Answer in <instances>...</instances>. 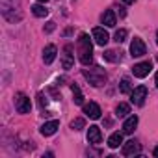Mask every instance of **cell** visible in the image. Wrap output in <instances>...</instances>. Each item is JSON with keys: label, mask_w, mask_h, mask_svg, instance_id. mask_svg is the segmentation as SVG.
I'll list each match as a JSON object with an SVG mask.
<instances>
[{"label": "cell", "mask_w": 158, "mask_h": 158, "mask_svg": "<svg viewBox=\"0 0 158 158\" xmlns=\"http://www.w3.org/2000/svg\"><path fill=\"white\" fill-rule=\"evenodd\" d=\"M147 99V88L145 86H138L136 89L130 91V102L136 104V106H141Z\"/></svg>", "instance_id": "3957f363"}, {"label": "cell", "mask_w": 158, "mask_h": 158, "mask_svg": "<svg viewBox=\"0 0 158 158\" xmlns=\"http://www.w3.org/2000/svg\"><path fill=\"white\" fill-rule=\"evenodd\" d=\"M154 82H156V88H158V73H156V78H154Z\"/></svg>", "instance_id": "83f0119b"}, {"label": "cell", "mask_w": 158, "mask_h": 158, "mask_svg": "<svg viewBox=\"0 0 158 158\" xmlns=\"http://www.w3.org/2000/svg\"><path fill=\"white\" fill-rule=\"evenodd\" d=\"M121 143H123V134H121V132H114V134L108 138V147H110V149H117Z\"/></svg>", "instance_id": "2e32d148"}, {"label": "cell", "mask_w": 158, "mask_h": 158, "mask_svg": "<svg viewBox=\"0 0 158 158\" xmlns=\"http://www.w3.org/2000/svg\"><path fill=\"white\" fill-rule=\"evenodd\" d=\"M71 50H73V47H71V45H67V47L63 48V58H61V65H63V69H71V67H73V63H74Z\"/></svg>", "instance_id": "8fae6325"}, {"label": "cell", "mask_w": 158, "mask_h": 158, "mask_svg": "<svg viewBox=\"0 0 158 158\" xmlns=\"http://www.w3.org/2000/svg\"><path fill=\"white\" fill-rule=\"evenodd\" d=\"M101 21H102V24H104V26L112 28V26H115V13H114L112 10H106V11L102 13Z\"/></svg>", "instance_id": "9a60e30c"}, {"label": "cell", "mask_w": 158, "mask_h": 158, "mask_svg": "<svg viewBox=\"0 0 158 158\" xmlns=\"http://www.w3.org/2000/svg\"><path fill=\"white\" fill-rule=\"evenodd\" d=\"M156 43H158V32H156Z\"/></svg>", "instance_id": "f546056e"}, {"label": "cell", "mask_w": 158, "mask_h": 158, "mask_svg": "<svg viewBox=\"0 0 158 158\" xmlns=\"http://www.w3.org/2000/svg\"><path fill=\"white\" fill-rule=\"evenodd\" d=\"M151 69H152V63L151 61H141V63H136L132 67V74L136 78H145L151 73Z\"/></svg>", "instance_id": "8992f818"}, {"label": "cell", "mask_w": 158, "mask_h": 158, "mask_svg": "<svg viewBox=\"0 0 158 158\" xmlns=\"http://www.w3.org/2000/svg\"><path fill=\"white\" fill-rule=\"evenodd\" d=\"M78 58H80L82 65H89L93 60V45L88 34L78 35Z\"/></svg>", "instance_id": "6da1fadb"}, {"label": "cell", "mask_w": 158, "mask_h": 158, "mask_svg": "<svg viewBox=\"0 0 158 158\" xmlns=\"http://www.w3.org/2000/svg\"><path fill=\"white\" fill-rule=\"evenodd\" d=\"M71 89H73V97H74V102H76V104H82V102H84V95H82L80 88H78L76 84H73V86H71Z\"/></svg>", "instance_id": "ac0fdd59"}, {"label": "cell", "mask_w": 158, "mask_h": 158, "mask_svg": "<svg viewBox=\"0 0 158 158\" xmlns=\"http://www.w3.org/2000/svg\"><path fill=\"white\" fill-rule=\"evenodd\" d=\"M141 152V145L136 139H130L123 145V156H136Z\"/></svg>", "instance_id": "52a82bcc"}, {"label": "cell", "mask_w": 158, "mask_h": 158, "mask_svg": "<svg viewBox=\"0 0 158 158\" xmlns=\"http://www.w3.org/2000/svg\"><path fill=\"white\" fill-rule=\"evenodd\" d=\"M32 13H34L35 17H47V15H48V10H45V6H41V4H35V6L32 8Z\"/></svg>", "instance_id": "ffe728a7"}, {"label": "cell", "mask_w": 158, "mask_h": 158, "mask_svg": "<svg viewBox=\"0 0 158 158\" xmlns=\"http://www.w3.org/2000/svg\"><path fill=\"white\" fill-rule=\"evenodd\" d=\"M136 127H138V115H130V117H127V121L123 123V132H125V134H132V132L136 130Z\"/></svg>", "instance_id": "4fadbf2b"}, {"label": "cell", "mask_w": 158, "mask_h": 158, "mask_svg": "<svg viewBox=\"0 0 158 158\" xmlns=\"http://www.w3.org/2000/svg\"><path fill=\"white\" fill-rule=\"evenodd\" d=\"M154 156L158 158V147H154Z\"/></svg>", "instance_id": "4316f807"}, {"label": "cell", "mask_w": 158, "mask_h": 158, "mask_svg": "<svg viewBox=\"0 0 158 158\" xmlns=\"http://www.w3.org/2000/svg\"><path fill=\"white\" fill-rule=\"evenodd\" d=\"M102 58H104L106 61H112V63H115V61H119V60H121V54H117L115 50H106V52L102 54Z\"/></svg>", "instance_id": "d6986e66"}, {"label": "cell", "mask_w": 158, "mask_h": 158, "mask_svg": "<svg viewBox=\"0 0 158 158\" xmlns=\"http://www.w3.org/2000/svg\"><path fill=\"white\" fill-rule=\"evenodd\" d=\"M37 2H41V4H45V2H48V0H37Z\"/></svg>", "instance_id": "f1b7e54d"}, {"label": "cell", "mask_w": 158, "mask_h": 158, "mask_svg": "<svg viewBox=\"0 0 158 158\" xmlns=\"http://www.w3.org/2000/svg\"><path fill=\"white\" fill-rule=\"evenodd\" d=\"M114 39H115L117 43H123V41L127 39V30H117L115 35H114Z\"/></svg>", "instance_id": "603a6c76"}, {"label": "cell", "mask_w": 158, "mask_h": 158, "mask_svg": "<svg viewBox=\"0 0 158 158\" xmlns=\"http://www.w3.org/2000/svg\"><path fill=\"white\" fill-rule=\"evenodd\" d=\"M15 108H17L19 114H28L32 110V102H30V99L24 93H17V97H15Z\"/></svg>", "instance_id": "277c9868"}, {"label": "cell", "mask_w": 158, "mask_h": 158, "mask_svg": "<svg viewBox=\"0 0 158 158\" xmlns=\"http://www.w3.org/2000/svg\"><path fill=\"white\" fill-rule=\"evenodd\" d=\"M84 114L89 119H99L102 112H101V106L97 102H89V104H84Z\"/></svg>", "instance_id": "9c48e42d"}, {"label": "cell", "mask_w": 158, "mask_h": 158, "mask_svg": "<svg viewBox=\"0 0 158 158\" xmlns=\"http://www.w3.org/2000/svg\"><path fill=\"white\" fill-rule=\"evenodd\" d=\"M56 54H58V48L54 45H47L45 50H43V61L45 63H52L54 58H56Z\"/></svg>", "instance_id": "7c38bea8"}, {"label": "cell", "mask_w": 158, "mask_h": 158, "mask_svg": "<svg viewBox=\"0 0 158 158\" xmlns=\"http://www.w3.org/2000/svg\"><path fill=\"white\" fill-rule=\"evenodd\" d=\"M123 2H125V4H132V2H134V0H123Z\"/></svg>", "instance_id": "484cf974"}, {"label": "cell", "mask_w": 158, "mask_h": 158, "mask_svg": "<svg viewBox=\"0 0 158 158\" xmlns=\"http://www.w3.org/2000/svg\"><path fill=\"white\" fill-rule=\"evenodd\" d=\"M91 35H93V39H95V43H97L99 47H104V45L110 41V35H108V32H106L104 28H93Z\"/></svg>", "instance_id": "ba28073f"}, {"label": "cell", "mask_w": 158, "mask_h": 158, "mask_svg": "<svg viewBox=\"0 0 158 158\" xmlns=\"http://www.w3.org/2000/svg\"><path fill=\"white\" fill-rule=\"evenodd\" d=\"M54 28H56V23H52V21H50V23H47L45 32H47V34H50V32H54Z\"/></svg>", "instance_id": "cb8c5ba5"}, {"label": "cell", "mask_w": 158, "mask_h": 158, "mask_svg": "<svg viewBox=\"0 0 158 158\" xmlns=\"http://www.w3.org/2000/svg\"><path fill=\"white\" fill-rule=\"evenodd\" d=\"M101 139H102L101 128H99V127H95V125H91V127L88 128V141H89V143H93V145H97V143H101Z\"/></svg>", "instance_id": "30bf717a"}, {"label": "cell", "mask_w": 158, "mask_h": 158, "mask_svg": "<svg viewBox=\"0 0 158 158\" xmlns=\"http://www.w3.org/2000/svg\"><path fill=\"white\" fill-rule=\"evenodd\" d=\"M127 114H130V106H128L127 102H119V104L115 106V115H117V117H125Z\"/></svg>", "instance_id": "e0dca14e"}, {"label": "cell", "mask_w": 158, "mask_h": 158, "mask_svg": "<svg viewBox=\"0 0 158 158\" xmlns=\"http://www.w3.org/2000/svg\"><path fill=\"white\" fill-rule=\"evenodd\" d=\"M130 54L134 58H141V56L147 54V47H145V43L139 37H134L132 39V43H130Z\"/></svg>", "instance_id": "5b68a950"}, {"label": "cell", "mask_w": 158, "mask_h": 158, "mask_svg": "<svg viewBox=\"0 0 158 158\" xmlns=\"http://www.w3.org/2000/svg\"><path fill=\"white\" fill-rule=\"evenodd\" d=\"M58 127H60V121L52 119V121H48V123H45V125L41 127V134H43V136H52V134L58 130Z\"/></svg>", "instance_id": "5bb4252c"}, {"label": "cell", "mask_w": 158, "mask_h": 158, "mask_svg": "<svg viewBox=\"0 0 158 158\" xmlns=\"http://www.w3.org/2000/svg\"><path fill=\"white\" fill-rule=\"evenodd\" d=\"M86 127V121L82 119V117H78V119H74L73 123H71V128L73 130H80V128H84Z\"/></svg>", "instance_id": "7402d4cb"}, {"label": "cell", "mask_w": 158, "mask_h": 158, "mask_svg": "<svg viewBox=\"0 0 158 158\" xmlns=\"http://www.w3.org/2000/svg\"><path fill=\"white\" fill-rule=\"evenodd\" d=\"M119 91H121V93H130V91H132V84H130L128 78H123V80H121V84H119Z\"/></svg>", "instance_id": "44dd1931"}, {"label": "cell", "mask_w": 158, "mask_h": 158, "mask_svg": "<svg viewBox=\"0 0 158 158\" xmlns=\"http://www.w3.org/2000/svg\"><path fill=\"white\" fill-rule=\"evenodd\" d=\"M84 78L93 86V88H101L104 82H106V73H104V69H101V67H91V69H84Z\"/></svg>", "instance_id": "7a4b0ae2"}, {"label": "cell", "mask_w": 158, "mask_h": 158, "mask_svg": "<svg viewBox=\"0 0 158 158\" xmlns=\"http://www.w3.org/2000/svg\"><path fill=\"white\" fill-rule=\"evenodd\" d=\"M37 99H39V104H41V106H47V97H43V93H39Z\"/></svg>", "instance_id": "d4e9b609"}]
</instances>
